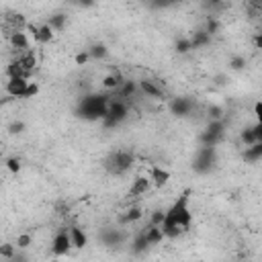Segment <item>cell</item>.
I'll use <instances>...</instances> for the list:
<instances>
[{"instance_id": "cell-34", "label": "cell", "mask_w": 262, "mask_h": 262, "mask_svg": "<svg viewBox=\"0 0 262 262\" xmlns=\"http://www.w3.org/2000/svg\"><path fill=\"white\" fill-rule=\"evenodd\" d=\"M254 115H256V123L262 125V100H256L254 102Z\"/></svg>"}, {"instance_id": "cell-16", "label": "cell", "mask_w": 262, "mask_h": 262, "mask_svg": "<svg viewBox=\"0 0 262 262\" xmlns=\"http://www.w3.org/2000/svg\"><path fill=\"white\" fill-rule=\"evenodd\" d=\"M151 186H154V184H151V180H149L147 176H137V178L133 180L131 188H129V194H131V196H141V194H147V190H149Z\"/></svg>"}, {"instance_id": "cell-24", "label": "cell", "mask_w": 262, "mask_h": 262, "mask_svg": "<svg viewBox=\"0 0 262 262\" xmlns=\"http://www.w3.org/2000/svg\"><path fill=\"white\" fill-rule=\"evenodd\" d=\"M53 31H61L63 27H66V23H68V18H66V14H51L47 20H45Z\"/></svg>"}, {"instance_id": "cell-28", "label": "cell", "mask_w": 262, "mask_h": 262, "mask_svg": "<svg viewBox=\"0 0 262 262\" xmlns=\"http://www.w3.org/2000/svg\"><path fill=\"white\" fill-rule=\"evenodd\" d=\"M174 49H176L178 53H188V51H192V43H190V39H188V37H182V39H178V41H176Z\"/></svg>"}, {"instance_id": "cell-32", "label": "cell", "mask_w": 262, "mask_h": 262, "mask_svg": "<svg viewBox=\"0 0 262 262\" xmlns=\"http://www.w3.org/2000/svg\"><path fill=\"white\" fill-rule=\"evenodd\" d=\"M37 94H39V84H37V82H29L27 92H25V98H33V96H37Z\"/></svg>"}, {"instance_id": "cell-27", "label": "cell", "mask_w": 262, "mask_h": 262, "mask_svg": "<svg viewBox=\"0 0 262 262\" xmlns=\"http://www.w3.org/2000/svg\"><path fill=\"white\" fill-rule=\"evenodd\" d=\"M0 256H2L4 262L12 260V258L16 256V246H12V244H4V246L0 248Z\"/></svg>"}, {"instance_id": "cell-4", "label": "cell", "mask_w": 262, "mask_h": 262, "mask_svg": "<svg viewBox=\"0 0 262 262\" xmlns=\"http://www.w3.org/2000/svg\"><path fill=\"white\" fill-rule=\"evenodd\" d=\"M127 115H129V102L121 100V98H111V104H108V111H106V117L102 119V123H104V127H117L127 119Z\"/></svg>"}, {"instance_id": "cell-23", "label": "cell", "mask_w": 262, "mask_h": 262, "mask_svg": "<svg viewBox=\"0 0 262 262\" xmlns=\"http://www.w3.org/2000/svg\"><path fill=\"white\" fill-rule=\"evenodd\" d=\"M239 141H242V145H244V147H250V145L258 143V141H256L254 127H246V129H242V131H239Z\"/></svg>"}, {"instance_id": "cell-25", "label": "cell", "mask_w": 262, "mask_h": 262, "mask_svg": "<svg viewBox=\"0 0 262 262\" xmlns=\"http://www.w3.org/2000/svg\"><path fill=\"white\" fill-rule=\"evenodd\" d=\"M203 31H205V33H209V35L213 37V35H215L217 31H219V20H217V18H215L213 14H211V16H207V20H205V27H203Z\"/></svg>"}, {"instance_id": "cell-5", "label": "cell", "mask_w": 262, "mask_h": 262, "mask_svg": "<svg viewBox=\"0 0 262 262\" xmlns=\"http://www.w3.org/2000/svg\"><path fill=\"white\" fill-rule=\"evenodd\" d=\"M215 162H217V149L215 147H209V145H201L196 149L192 168H194L196 174H209L215 168Z\"/></svg>"}, {"instance_id": "cell-13", "label": "cell", "mask_w": 262, "mask_h": 262, "mask_svg": "<svg viewBox=\"0 0 262 262\" xmlns=\"http://www.w3.org/2000/svg\"><path fill=\"white\" fill-rule=\"evenodd\" d=\"M29 82L31 80H27V78H8V82H6V94L12 96V98H25V92H27Z\"/></svg>"}, {"instance_id": "cell-11", "label": "cell", "mask_w": 262, "mask_h": 262, "mask_svg": "<svg viewBox=\"0 0 262 262\" xmlns=\"http://www.w3.org/2000/svg\"><path fill=\"white\" fill-rule=\"evenodd\" d=\"M139 90H141V94H145L147 98H154V100H164V88H162L158 82L149 80V78L139 80Z\"/></svg>"}, {"instance_id": "cell-12", "label": "cell", "mask_w": 262, "mask_h": 262, "mask_svg": "<svg viewBox=\"0 0 262 262\" xmlns=\"http://www.w3.org/2000/svg\"><path fill=\"white\" fill-rule=\"evenodd\" d=\"M8 39H10L12 49H16V55L31 49V37H29V33H25V31H12V33L8 35Z\"/></svg>"}, {"instance_id": "cell-10", "label": "cell", "mask_w": 262, "mask_h": 262, "mask_svg": "<svg viewBox=\"0 0 262 262\" xmlns=\"http://www.w3.org/2000/svg\"><path fill=\"white\" fill-rule=\"evenodd\" d=\"M147 178L151 180V184H154L156 188H162L164 184H168L170 172H168L166 168L158 166V164H149V166H147Z\"/></svg>"}, {"instance_id": "cell-19", "label": "cell", "mask_w": 262, "mask_h": 262, "mask_svg": "<svg viewBox=\"0 0 262 262\" xmlns=\"http://www.w3.org/2000/svg\"><path fill=\"white\" fill-rule=\"evenodd\" d=\"M242 158H244V162H248V164L260 162V160H262V143H254V145H250V147H244Z\"/></svg>"}, {"instance_id": "cell-6", "label": "cell", "mask_w": 262, "mask_h": 262, "mask_svg": "<svg viewBox=\"0 0 262 262\" xmlns=\"http://www.w3.org/2000/svg\"><path fill=\"white\" fill-rule=\"evenodd\" d=\"M223 135H225V121H209V125L199 135V143L217 147V143L223 139Z\"/></svg>"}, {"instance_id": "cell-1", "label": "cell", "mask_w": 262, "mask_h": 262, "mask_svg": "<svg viewBox=\"0 0 262 262\" xmlns=\"http://www.w3.org/2000/svg\"><path fill=\"white\" fill-rule=\"evenodd\" d=\"M190 192L184 190L168 209H166V217L162 223V231L168 239L180 237L184 231L190 229L192 225V213H190Z\"/></svg>"}, {"instance_id": "cell-18", "label": "cell", "mask_w": 262, "mask_h": 262, "mask_svg": "<svg viewBox=\"0 0 262 262\" xmlns=\"http://www.w3.org/2000/svg\"><path fill=\"white\" fill-rule=\"evenodd\" d=\"M188 39H190V43H192V49H203V47H207V45L211 43L213 37H211L209 33H205L203 29H199V31H194Z\"/></svg>"}, {"instance_id": "cell-22", "label": "cell", "mask_w": 262, "mask_h": 262, "mask_svg": "<svg viewBox=\"0 0 262 262\" xmlns=\"http://www.w3.org/2000/svg\"><path fill=\"white\" fill-rule=\"evenodd\" d=\"M86 51H88L90 59H104V57L108 55V49H106V45H102V43H94V45H90Z\"/></svg>"}, {"instance_id": "cell-30", "label": "cell", "mask_w": 262, "mask_h": 262, "mask_svg": "<svg viewBox=\"0 0 262 262\" xmlns=\"http://www.w3.org/2000/svg\"><path fill=\"white\" fill-rule=\"evenodd\" d=\"M229 68L235 70V72H237V70H244V68H246V59H244L242 55H233V57L229 59Z\"/></svg>"}, {"instance_id": "cell-31", "label": "cell", "mask_w": 262, "mask_h": 262, "mask_svg": "<svg viewBox=\"0 0 262 262\" xmlns=\"http://www.w3.org/2000/svg\"><path fill=\"white\" fill-rule=\"evenodd\" d=\"M6 168H8L12 174L20 172V160H18V158H8V160H6Z\"/></svg>"}, {"instance_id": "cell-29", "label": "cell", "mask_w": 262, "mask_h": 262, "mask_svg": "<svg viewBox=\"0 0 262 262\" xmlns=\"http://www.w3.org/2000/svg\"><path fill=\"white\" fill-rule=\"evenodd\" d=\"M164 217H166V209H156L149 217V225H156V227H162L164 223Z\"/></svg>"}, {"instance_id": "cell-7", "label": "cell", "mask_w": 262, "mask_h": 262, "mask_svg": "<svg viewBox=\"0 0 262 262\" xmlns=\"http://www.w3.org/2000/svg\"><path fill=\"white\" fill-rule=\"evenodd\" d=\"M72 250H74V246H72L70 229L63 227V229H59V231L53 235V242H51V254H53V256H68Z\"/></svg>"}, {"instance_id": "cell-3", "label": "cell", "mask_w": 262, "mask_h": 262, "mask_svg": "<svg viewBox=\"0 0 262 262\" xmlns=\"http://www.w3.org/2000/svg\"><path fill=\"white\" fill-rule=\"evenodd\" d=\"M133 162H135V156H133L129 149H115V151H111V154L106 156L104 168H106L113 176H123L125 172L131 170Z\"/></svg>"}, {"instance_id": "cell-21", "label": "cell", "mask_w": 262, "mask_h": 262, "mask_svg": "<svg viewBox=\"0 0 262 262\" xmlns=\"http://www.w3.org/2000/svg\"><path fill=\"white\" fill-rule=\"evenodd\" d=\"M143 217V209L141 207H131L125 211V215H121V225H131V223H137L139 219Z\"/></svg>"}, {"instance_id": "cell-15", "label": "cell", "mask_w": 262, "mask_h": 262, "mask_svg": "<svg viewBox=\"0 0 262 262\" xmlns=\"http://www.w3.org/2000/svg\"><path fill=\"white\" fill-rule=\"evenodd\" d=\"M125 80H127V78H123L119 72H111V74H106V76L102 78V88H104L106 92H117V90L123 86Z\"/></svg>"}, {"instance_id": "cell-9", "label": "cell", "mask_w": 262, "mask_h": 262, "mask_svg": "<svg viewBox=\"0 0 262 262\" xmlns=\"http://www.w3.org/2000/svg\"><path fill=\"white\" fill-rule=\"evenodd\" d=\"M100 242L104 246H111V248L113 246H121V244L127 242V233L123 229H119V227H104L100 231Z\"/></svg>"}, {"instance_id": "cell-33", "label": "cell", "mask_w": 262, "mask_h": 262, "mask_svg": "<svg viewBox=\"0 0 262 262\" xmlns=\"http://www.w3.org/2000/svg\"><path fill=\"white\" fill-rule=\"evenodd\" d=\"M88 59H90V55H88V51H86V49H84V51H80V53H76V57H74L76 66H84Z\"/></svg>"}, {"instance_id": "cell-17", "label": "cell", "mask_w": 262, "mask_h": 262, "mask_svg": "<svg viewBox=\"0 0 262 262\" xmlns=\"http://www.w3.org/2000/svg\"><path fill=\"white\" fill-rule=\"evenodd\" d=\"M147 248H149V244H147V237H145V233H143V229H141V231H137V233L133 235V239H131V254H133V256H139V254L147 252Z\"/></svg>"}, {"instance_id": "cell-38", "label": "cell", "mask_w": 262, "mask_h": 262, "mask_svg": "<svg viewBox=\"0 0 262 262\" xmlns=\"http://www.w3.org/2000/svg\"><path fill=\"white\" fill-rule=\"evenodd\" d=\"M260 33H262V27H260Z\"/></svg>"}, {"instance_id": "cell-26", "label": "cell", "mask_w": 262, "mask_h": 262, "mask_svg": "<svg viewBox=\"0 0 262 262\" xmlns=\"http://www.w3.org/2000/svg\"><path fill=\"white\" fill-rule=\"evenodd\" d=\"M31 244H33V235H31V233H20V235L16 237V242H14L16 250H27Z\"/></svg>"}, {"instance_id": "cell-2", "label": "cell", "mask_w": 262, "mask_h": 262, "mask_svg": "<svg viewBox=\"0 0 262 262\" xmlns=\"http://www.w3.org/2000/svg\"><path fill=\"white\" fill-rule=\"evenodd\" d=\"M111 94H84L78 102V115L86 121H102L106 117L108 104H111Z\"/></svg>"}, {"instance_id": "cell-8", "label": "cell", "mask_w": 262, "mask_h": 262, "mask_svg": "<svg viewBox=\"0 0 262 262\" xmlns=\"http://www.w3.org/2000/svg\"><path fill=\"white\" fill-rule=\"evenodd\" d=\"M168 106H170L172 115H176V117H188L194 111V100L188 98V96H176V98H172L168 102Z\"/></svg>"}, {"instance_id": "cell-14", "label": "cell", "mask_w": 262, "mask_h": 262, "mask_svg": "<svg viewBox=\"0 0 262 262\" xmlns=\"http://www.w3.org/2000/svg\"><path fill=\"white\" fill-rule=\"evenodd\" d=\"M68 229H70V237H72L74 250H84V248L88 246V235H86V231H84L82 227H78V225H72V227H68Z\"/></svg>"}, {"instance_id": "cell-37", "label": "cell", "mask_w": 262, "mask_h": 262, "mask_svg": "<svg viewBox=\"0 0 262 262\" xmlns=\"http://www.w3.org/2000/svg\"><path fill=\"white\" fill-rule=\"evenodd\" d=\"M23 129H25V125H23V123H14V125H12V131H14V133H20Z\"/></svg>"}, {"instance_id": "cell-36", "label": "cell", "mask_w": 262, "mask_h": 262, "mask_svg": "<svg viewBox=\"0 0 262 262\" xmlns=\"http://www.w3.org/2000/svg\"><path fill=\"white\" fill-rule=\"evenodd\" d=\"M252 127H254V133H256V141L262 143V125L260 123H254Z\"/></svg>"}, {"instance_id": "cell-35", "label": "cell", "mask_w": 262, "mask_h": 262, "mask_svg": "<svg viewBox=\"0 0 262 262\" xmlns=\"http://www.w3.org/2000/svg\"><path fill=\"white\" fill-rule=\"evenodd\" d=\"M252 43H254V47H256V49H262V33H260V31H258V33H254Z\"/></svg>"}, {"instance_id": "cell-20", "label": "cell", "mask_w": 262, "mask_h": 262, "mask_svg": "<svg viewBox=\"0 0 262 262\" xmlns=\"http://www.w3.org/2000/svg\"><path fill=\"white\" fill-rule=\"evenodd\" d=\"M53 29L47 25V23H43V25H39V29H37V35H35V43H39V45H47L51 39H53Z\"/></svg>"}]
</instances>
